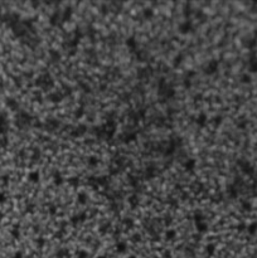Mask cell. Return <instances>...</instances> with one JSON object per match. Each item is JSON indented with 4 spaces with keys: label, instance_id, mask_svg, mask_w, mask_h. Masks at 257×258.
Here are the masks:
<instances>
[{
    "label": "cell",
    "instance_id": "cell-8",
    "mask_svg": "<svg viewBox=\"0 0 257 258\" xmlns=\"http://www.w3.org/2000/svg\"><path fill=\"white\" fill-rule=\"evenodd\" d=\"M62 98H63V95L61 93V92H50V93L48 95V100L50 102H53V103L61 102Z\"/></svg>",
    "mask_w": 257,
    "mask_h": 258
},
{
    "label": "cell",
    "instance_id": "cell-14",
    "mask_svg": "<svg viewBox=\"0 0 257 258\" xmlns=\"http://www.w3.org/2000/svg\"><path fill=\"white\" fill-rule=\"evenodd\" d=\"M136 132H126L124 136H122V141L124 142H131V141H135L136 140Z\"/></svg>",
    "mask_w": 257,
    "mask_h": 258
},
{
    "label": "cell",
    "instance_id": "cell-40",
    "mask_svg": "<svg viewBox=\"0 0 257 258\" xmlns=\"http://www.w3.org/2000/svg\"><path fill=\"white\" fill-rule=\"evenodd\" d=\"M245 229H247V226H246L245 222H241L238 226H237V230H238V232H243Z\"/></svg>",
    "mask_w": 257,
    "mask_h": 258
},
{
    "label": "cell",
    "instance_id": "cell-18",
    "mask_svg": "<svg viewBox=\"0 0 257 258\" xmlns=\"http://www.w3.org/2000/svg\"><path fill=\"white\" fill-rule=\"evenodd\" d=\"M87 200H88V195L84 193V191H80V193L77 194V202L80 203V204H86L87 203Z\"/></svg>",
    "mask_w": 257,
    "mask_h": 258
},
{
    "label": "cell",
    "instance_id": "cell-25",
    "mask_svg": "<svg viewBox=\"0 0 257 258\" xmlns=\"http://www.w3.org/2000/svg\"><path fill=\"white\" fill-rule=\"evenodd\" d=\"M247 230H248V233L249 234H256V232H257V222H252L249 226H247Z\"/></svg>",
    "mask_w": 257,
    "mask_h": 258
},
{
    "label": "cell",
    "instance_id": "cell-45",
    "mask_svg": "<svg viewBox=\"0 0 257 258\" xmlns=\"http://www.w3.org/2000/svg\"><path fill=\"white\" fill-rule=\"evenodd\" d=\"M6 202V195H5V193L4 191H0V203H5Z\"/></svg>",
    "mask_w": 257,
    "mask_h": 258
},
{
    "label": "cell",
    "instance_id": "cell-30",
    "mask_svg": "<svg viewBox=\"0 0 257 258\" xmlns=\"http://www.w3.org/2000/svg\"><path fill=\"white\" fill-rule=\"evenodd\" d=\"M49 54H50V57H52V59H53V61H58V59L61 58V54H59V53H58L56 49H50V50H49Z\"/></svg>",
    "mask_w": 257,
    "mask_h": 258
},
{
    "label": "cell",
    "instance_id": "cell-43",
    "mask_svg": "<svg viewBox=\"0 0 257 258\" xmlns=\"http://www.w3.org/2000/svg\"><path fill=\"white\" fill-rule=\"evenodd\" d=\"M106 180H107V178H97V184H100V185H103V184H106Z\"/></svg>",
    "mask_w": 257,
    "mask_h": 258
},
{
    "label": "cell",
    "instance_id": "cell-47",
    "mask_svg": "<svg viewBox=\"0 0 257 258\" xmlns=\"http://www.w3.org/2000/svg\"><path fill=\"white\" fill-rule=\"evenodd\" d=\"M14 258H23V253L22 252H17L15 256H14Z\"/></svg>",
    "mask_w": 257,
    "mask_h": 258
},
{
    "label": "cell",
    "instance_id": "cell-35",
    "mask_svg": "<svg viewBox=\"0 0 257 258\" xmlns=\"http://www.w3.org/2000/svg\"><path fill=\"white\" fill-rule=\"evenodd\" d=\"M192 13H193V11H192V8H190V5L187 4V5H185V9H184V15H185V18L188 19L190 15H192Z\"/></svg>",
    "mask_w": 257,
    "mask_h": 258
},
{
    "label": "cell",
    "instance_id": "cell-42",
    "mask_svg": "<svg viewBox=\"0 0 257 258\" xmlns=\"http://www.w3.org/2000/svg\"><path fill=\"white\" fill-rule=\"evenodd\" d=\"M44 243H45V239H44L43 237L37 238V244H38V247H43V246H44Z\"/></svg>",
    "mask_w": 257,
    "mask_h": 258
},
{
    "label": "cell",
    "instance_id": "cell-49",
    "mask_svg": "<svg viewBox=\"0 0 257 258\" xmlns=\"http://www.w3.org/2000/svg\"><path fill=\"white\" fill-rule=\"evenodd\" d=\"M42 126H43L42 122H39V121H38V122H35V127H42Z\"/></svg>",
    "mask_w": 257,
    "mask_h": 258
},
{
    "label": "cell",
    "instance_id": "cell-17",
    "mask_svg": "<svg viewBox=\"0 0 257 258\" xmlns=\"http://www.w3.org/2000/svg\"><path fill=\"white\" fill-rule=\"evenodd\" d=\"M183 59H184V54H183V53H178V54L174 57V59H173V65H174L175 68H178L183 63Z\"/></svg>",
    "mask_w": 257,
    "mask_h": 258
},
{
    "label": "cell",
    "instance_id": "cell-19",
    "mask_svg": "<svg viewBox=\"0 0 257 258\" xmlns=\"http://www.w3.org/2000/svg\"><path fill=\"white\" fill-rule=\"evenodd\" d=\"M87 162H88L90 166L96 168L97 165H98V162H100V159H98L97 156H95V155H91V156L87 157Z\"/></svg>",
    "mask_w": 257,
    "mask_h": 258
},
{
    "label": "cell",
    "instance_id": "cell-5",
    "mask_svg": "<svg viewBox=\"0 0 257 258\" xmlns=\"http://www.w3.org/2000/svg\"><path fill=\"white\" fill-rule=\"evenodd\" d=\"M195 123L198 125L200 129H203V127L207 126V123H208V116H207L206 112H200V114L195 117Z\"/></svg>",
    "mask_w": 257,
    "mask_h": 258
},
{
    "label": "cell",
    "instance_id": "cell-26",
    "mask_svg": "<svg viewBox=\"0 0 257 258\" xmlns=\"http://www.w3.org/2000/svg\"><path fill=\"white\" fill-rule=\"evenodd\" d=\"M142 15H144V18H145V19H150V18H153V17H154V10H153V9H150V8L144 9V10H142Z\"/></svg>",
    "mask_w": 257,
    "mask_h": 258
},
{
    "label": "cell",
    "instance_id": "cell-33",
    "mask_svg": "<svg viewBox=\"0 0 257 258\" xmlns=\"http://www.w3.org/2000/svg\"><path fill=\"white\" fill-rule=\"evenodd\" d=\"M124 224L126 226L127 228H133L134 226H135V223H134V220L131 219V218H125L124 219Z\"/></svg>",
    "mask_w": 257,
    "mask_h": 258
},
{
    "label": "cell",
    "instance_id": "cell-13",
    "mask_svg": "<svg viewBox=\"0 0 257 258\" xmlns=\"http://www.w3.org/2000/svg\"><path fill=\"white\" fill-rule=\"evenodd\" d=\"M129 204H130V207L133 208V209L137 208V207H139V196H137L136 194L130 195L129 196Z\"/></svg>",
    "mask_w": 257,
    "mask_h": 258
},
{
    "label": "cell",
    "instance_id": "cell-36",
    "mask_svg": "<svg viewBox=\"0 0 257 258\" xmlns=\"http://www.w3.org/2000/svg\"><path fill=\"white\" fill-rule=\"evenodd\" d=\"M183 84H184V88H187V90H189L190 87H192V79H189V78H185V77H184V81H183Z\"/></svg>",
    "mask_w": 257,
    "mask_h": 258
},
{
    "label": "cell",
    "instance_id": "cell-41",
    "mask_svg": "<svg viewBox=\"0 0 257 258\" xmlns=\"http://www.w3.org/2000/svg\"><path fill=\"white\" fill-rule=\"evenodd\" d=\"M83 114H84L83 110H82V108H78V110H76V112H75V117H76V118H81V117L83 116Z\"/></svg>",
    "mask_w": 257,
    "mask_h": 258
},
{
    "label": "cell",
    "instance_id": "cell-4",
    "mask_svg": "<svg viewBox=\"0 0 257 258\" xmlns=\"http://www.w3.org/2000/svg\"><path fill=\"white\" fill-rule=\"evenodd\" d=\"M86 131H87V126L83 123H80L77 127L73 129V131H71V136L72 137H81L86 134Z\"/></svg>",
    "mask_w": 257,
    "mask_h": 258
},
{
    "label": "cell",
    "instance_id": "cell-44",
    "mask_svg": "<svg viewBox=\"0 0 257 258\" xmlns=\"http://www.w3.org/2000/svg\"><path fill=\"white\" fill-rule=\"evenodd\" d=\"M34 204H29V205H27V208H25V210H27V213H33L34 211Z\"/></svg>",
    "mask_w": 257,
    "mask_h": 258
},
{
    "label": "cell",
    "instance_id": "cell-37",
    "mask_svg": "<svg viewBox=\"0 0 257 258\" xmlns=\"http://www.w3.org/2000/svg\"><path fill=\"white\" fill-rule=\"evenodd\" d=\"M77 257H78V258H87V257H88V253L86 252L84 249H80V250H77Z\"/></svg>",
    "mask_w": 257,
    "mask_h": 258
},
{
    "label": "cell",
    "instance_id": "cell-52",
    "mask_svg": "<svg viewBox=\"0 0 257 258\" xmlns=\"http://www.w3.org/2000/svg\"><path fill=\"white\" fill-rule=\"evenodd\" d=\"M97 258H106V257H105V256H100V257H97Z\"/></svg>",
    "mask_w": 257,
    "mask_h": 258
},
{
    "label": "cell",
    "instance_id": "cell-10",
    "mask_svg": "<svg viewBox=\"0 0 257 258\" xmlns=\"http://www.w3.org/2000/svg\"><path fill=\"white\" fill-rule=\"evenodd\" d=\"M28 179L30 183L33 184H37L39 181V179H41V173H39L38 170H34V171H30V173L28 174Z\"/></svg>",
    "mask_w": 257,
    "mask_h": 258
},
{
    "label": "cell",
    "instance_id": "cell-3",
    "mask_svg": "<svg viewBox=\"0 0 257 258\" xmlns=\"http://www.w3.org/2000/svg\"><path fill=\"white\" fill-rule=\"evenodd\" d=\"M178 29H179V33H182V34H189V33L194 32V24L190 19H187V20H184L179 24Z\"/></svg>",
    "mask_w": 257,
    "mask_h": 258
},
{
    "label": "cell",
    "instance_id": "cell-16",
    "mask_svg": "<svg viewBox=\"0 0 257 258\" xmlns=\"http://www.w3.org/2000/svg\"><path fill=\"white\" fill-rule=\"evenodd\" d=\"M116 250L118 253H125L127 250V243L124 242V241H120L116 243Z\"/></svg>",
    "mask_w": 257,
    "mask_h": 258
},
{
    "label": "cell",
    "instance_id": "cell-27",
    "mask_svg": "<svg viewBox=\"0 0 257 258\" xmlns=\"http://www.w3.org/2000/svg\"><path fill=\"white\" fill-rule=\"evenodd\" d=\"M222 122H223V117H222L221 115H217V116H214V117L212 118V123L216 127H218L219 125H222Z\"/></svg>",
    "mask_w": 257,
    "mask_h": 258
},
{
    "label": "cell",
    "instance_id": "cell-2",
    "mask_svg": "<svg viewBox=\"0 0 257 258\" xmlns=\"http://www.w3.org/2000/svg\"><path fill=\"white\" fill-rule=\"evenodd\" d=\"M218 67H219V61H217V59H210V61H208L207 64L203 67V72H204V74H207V76H212L218 71Z\"/></svg>",
    "mask_w": 257,
    "mask_h": 258
},
{
    "label": "cell",
    "instance_id": "cell-29",
    "mask_svg": "<svg viewBox=\"0 0 257 258\" xmlns=\"http://www.w3.org/2000/svg\"><path fill=\"white\" fill-rule=\"evenodd\" d=\"M241 205H242V209H243V210L249 211V210L252 209V204L249 203V202H247V200H243V202L241 203Z\"/></svg>",
    "mask_w": 257,
    "mask_h": 258
},
{
    "label": "cell",
    "instance_id": "cell-21",
    "mask_svg": "<svg viewBox=\"0 0 257 258\" xmlns=\"http://www.w3.org/2000/svg\"><path fill=\"white\" fill-rule=\"evenodd\" d=\"M206 252H207V254L209 257H212L214 254V252H216V244L214 243H208L206 246Z\"/></svg>",
    "mask_w": 257,
    "mask_h": 258
},
{
    "label": "cell",
    "instance_id": "cell-32",
    "mask_svg": "<svg viewBox=\"0 0 257 258\" xmlns=\"http://www.w3.org/2000/svg\"><path fill=\"white\" fill-rule=\"evenodd\" d=\"M175 96V90L174 88H167V91H165V97L167 98H173Z\"/></svg>",
    "mask_w": 257,
    "mask_h": 258
},
{
    "label": "cell",
    "instance_id": "cell-31",
    "mask_svg": "<svg viewBox=\"0 0 257 258\" xmlns=\"http://www.w3.org/2000/svg\"><path fill=\"white\" fill-rule=\"evenodd\" d=\"M6 105H8L10 108H17L18 107V103H17V101L14 100V98H8V100H6Z\"/></svg>",
    "mask_w": 257,
    "mask_h": 258
},
{
    "label": "cell",
    "instance_id": "cell-6",
    "mask_svg": "<svg viewBox=\"0 0 257 258\" xmlns=\"http://www.w3.org/2000/svg\"><path fill=\"white\" fill-rule=\"evenodd\" d=\"M86 218H87V214H86V211H81V213H78V214L72 215L69 220H71V223L73 224V226H77L78 223L84 222V220H86Z\"/></svg>",
    "mask_w": 257,
    "mask_h": 258
},
{
    "label": "cell",
    "instance_id": "cell-28",
    "mask_svg": "<svg viewBox=\"0 0 257 258\" xmlns=\"http://www.w3.org/2000/svg\"><path fill=\"white\" fill-rule=\"evenodd\" d=\"M165 237H167V239H174L176 237V230L175 229H168L165 232Z\"/></svg>",
    "mask_w": 257,
    "mask_h": 258
},
{
    "label": "cell",
    "instance_id": "cell-46",
    "mask_svg": "<svg viewBox=\"0 0 257 258\" xmlns=\"http://www.w3.org/2000/svg\"><path fill=\"white\" fill-rule=\"evenodd\" d=\"M194 76H195V71H190L185 73V78H189V79H192V77H194Z\"/></svg>",
    "mask_w": 257,
    "mask_h": 258
},
{
    "label": "cell",
    "instance_id": "cell-20",
    "mask_svg": "<svg viewBox=\"0 0 257 258\" xmlns=\"http://www.w3.org/2000/svg\"><path fill=\"white\" fill-rule=\"evenodd\" d=\"M193 219H194L195 223H198V222H204L206 217H204V214L202 213L200 210H197V211H194V214H193Z\"/></svg>",
    "mask_w": 257,
    "mask_h": 258
},
{
    "label": "cell",
    "instance_id": "cell-1",
    "mask_svg": "<svg viewBox=\"0 0 257 258\" xmlns=\"http://www.w3.org/2000/svg\"><path fill=\"white\" fill-rule=\"evenodd\" d=\"M35 84L39 86V87H42L43 90H49L54 86V79L50 77L49 73H44L43 76H41L37 79Z\"/></svg>",
    "mask_w": 257,
    "mask_h": 258
},
{
    "label": "cell",
    "instance_id": "cell-23",
    "mask_svg": "<svg viewBox=\"0 0 257 258\" xmlns=\"http://www.w3.org/2000/svg\"><path fill=\"white\" fill-rule=\"evenodd\" d=\"M10 234H11V237H13V238H15V239H18V238H20V228H19L18 224H15L14 228L11 229Z\"/></svg>",
    "mask_w": 257,
    "mask_h": 258
},
{
    "label": "cell",
    "instance_id": "cell-38",
    "mask_svg": "<svg viewBox=\"0 0 257 258\" xmlns=\"http://www.w3.org/2000/svg\"><path fill=\"white\" fill-rule=\"evenodd\" d=\"M67 254H68V250L67 249H59V250H57V257H59V258H62V257L67 256Z\"/></svg>",
    "mask_w": 257,
    "mask_h": 258
},
{
    "label": "cell",
    "instance_id": "cell-39",
    "mask_svg": "<svg viewBox=\"0 0 257 258\" xmlns=\"http://www.w3.org/2000/svg\"><path fill=\"white\" fill-rule=\"evenodd\" d=\"M48 211L50 215H54L56 211H57V207L54 205V204H49V208H48Z\"/></svg>",
    "mask_w": 257,
    "mask_h": 258
},
{
    "label": "cell",
    "instance_id": "cell-7",
    "mask_svg": "<svg viewBox=\"0 0 257 258\" xmlns=\"http://www.w3.org/2000/svg\"><path fill=\"white\" fill-rule=\"evenodd\" d=\"M183 166H184V169H185L187 171H190V173H193V170H194L195 166H197V160H195V159H193V157L187 159V160L184 161Z\"/></svg>",
    "mask_w": 257,
    "mask_h": 258
},
{
    "label": "cell",
    "instance_id": "cell-48",
    "mask_svg": "<svg viewBox=\"0 0 257 258\" xmlns=\"http://www.w3.org/2000/svg\"><path fill=\"white\" fill-rule=\"evenodd\" d=\"M133 239H134V241H140V235H139V234H134V235H133Z\"/></svg>",
    "mask_w": 257,
    "mask_h": 258
},
{
    "label": "cell",
    "instance_id": "cell-15",
    "mask_svg": "<svg viewBox=\"0 0 257 258\" xmlns=\"http://www.w3.org/2000/svg\"><path fill=\"white\" fill-rule=\"evenodd\" d=\"M72 15H73V10H72V8H66L62 13V22H67L69 20V19L72 18Z\"/></svg>",
    "mask_w": 257,
    "mask_h": 258
},
{
    "label": "cell",
    "instance_id": "cell-11",
    "mask_svg": "<svg viewBox=\"0 0 257 258\" xmlns=\"http://www.w3.org/2000/svg\"><path fill=\"white\" fill-rule=\"evenodd\" d=\"M53 183H54L56 187H61V185L64 183L63 176H62V174L59 173V171H54L53 173Z\"/></svg>",
    "mask_w": 257,
    "mask_h": 258
},
{
    "label": "cell",
    "instance_id": "cell-24",
    "mask_svg": "<svg viewBox=\"0 0 257 258\" xmlns=\"http://www.w3.org/2000/svg\"><path fill=\"white\" fill-rule=\"evenodd\" d=\"M68 184L71 185V187L77 188L78 185H80V178H78V176H71L69 179H68Z\"/></svg>",
    "mask_w": 257,
    "mask_h": 258
},
{
    "label": "cell",
    "instance_id": "cell-22",
    "mask_svg": "<svg viewBox=\"0 0 257 258\" xmlns=\"http://www.w3.org/2000/svg\"><path fill=\"white\" fill-rule=\"evenodd\" d=\"M58 18H59V11H54L53 14L50 15V18H49V23H50V25H53V26H56V25H58Z\"/></svg>",
    "mask_w": 257,
    "mask_h": 258
},
{
    "label": "cell",
    "instance_id": "cell-9",
    "mask_svg": "<svg viewBox=\"0 0 257 258\" xmlns=\"http://www.w3.org/2000/svg\"><path fill=\"white\" fill-rule=\"evenodd\" d=\"M125 44H126V47L129 48V49H136V47H137V41H136V38L134 37V35H131V37H129V38H126V41H125Z\"/></svg>",
    "mask_w": 257,
    "mask_h": 258
},
{
    "label": "cell",
    "instance_id": "cell-34",
    "mask_svg": "<svg viewBox=\"0 0 257 258\" xmlns=\"http://www.w3.org/2000/svg\"><path fill=\"white\" fill-rule=\"evenodd\" d=\"M241 81L243 83H249V82H251V76H249L248 73H243L241 76Z\"/></svg>",
    "mask_w": 257,
    "mask_h": 258
},
{
    "label": "cell",
    "instance_id": "cell-50",
    "mask_svg": "<svg viewBox=\"0 0 257 258\" xmlns=\"http://www.w3.org/2000/svg\"><path fill=\"white\" fill-rule=\"evenodd\" d=\"M246 126V122H242V123H238V127H241V129H243Z\"/></svg>",
    "mask_w": 257,
    "mask_h": 258
},
{
    "label": "cell",
    "instance_id": "cell-12",
    "mask_svg": "<svg viewBox=\"0 0 257 258\" xmlns=\"http://www.w3.org/2000/svg\"><path fill=\"white\" fill-rule=\"evenodd\" d=\"M195 228H197V230H198L199 233H207L208 229H209L208 224H207L206 222H198V223H195Z\"/></svg>",
    "mask_w": 257,
    "mask_h": 258
},
{
    "label": "cell",
    "instance_id": "cell-51",
    "mask_svg": "<svg viewBox=\"0 0 257 258\" xmlns=\"http://www.w3.org/2000/svg\"><path fill=\"white\" fill-rule=\"evenodd\" d=\"M127 258H136V257H135V256H129Z\"/></svg>",
    "mask_w": 257,
    "mask_h": 258
}]
</instances>
